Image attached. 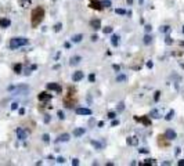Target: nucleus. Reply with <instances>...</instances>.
Returning <instances> with one entry per match:
<instances>
[{
	"instance_id": "f257e3e1",
	"label": "nucleus",
	"mask_w": 184,
	"mask_h": 166,
	"mask_svg": "<svg viewBox=\"0 0 184 166\" xmlns=\"http://www.w3.org/2000/svg\"><path fill=\"white\" fill-rule=\"evenodd\" d=\"M43 18H44V10L42 7H36L33 8L32 11V26L33 28H36V26H39L40 22L43 21Z\"/></svg>"
},
{
	"instance_id": "f03ea898",
	"label": "nucleus",
	"mask_w": 184,
	"mask_h": 166,
	"mask_svg": "<svg viewBox=\"0 0 184 166\" xmlns=\"http://www.w3.org/2000/svg\"><path fill=\"white\" fill-rule=\"evenodd\" d=\"M26 44H29V39H26V38H13L10 40V48L11 50H17V48L26 46Z\"/></svg>"
},
{
	"instance_id": "7ed1b4c3",
	"label": "nucleus",
	"mask_w": 184,
	"mask_h": 166,
	"mask_svg": "<svg viewBox=\"0 0 184 166\" xmlns=\"http://www.w3.org/2000/svg\"><path fill=\"white\" fill-rule=\"evenodd\" d=\"M8 90H10V91H14V93H13L14 95H18V94H24V93H26V91L29 90V87L25 86V85H22V86H10L8 87Z\"/></svg>"
},
{
	"instance_id": "20e7f679",
	"label": "nucleus",
	"mask_w": 184,
	"mask_h": 166,
	"mask_svg": "<svg viewBox=\"0 0 184 166\" xmlns=\"http://www.w3.org/2000/svg\"><path fill=\"white\" fill-rule=\"evenodd\" d=\"M15 133H17V138H18V140H21V141H24V140L28 138V132L24 130L22 127H18V129L15 130Z\"/></svg>"
},
{
	"instance_id": "39448f33",
	"label": "nucleus",
	"mask_w": 184,
	"mask_h": 166,
	"mask_svg": "<svg viewBox=\"0 0 184 166\" xmlns=\"http://www.w3.org/2000/svg\"><path fill=\"white\" fill-rule=\"evenodd\" d=\"M165 138H168V140H176L177 133L175 130H172V129H168V130L165 132Z\"/></svg>"
},
{
	"instance_id": "423d86ee",
	"label": "nucleus",
	"mask_w": 184,
	"mask_h": 166,
	"mask_svg": "<svg viewBox=\"0 0 184 166\" xmlns=\"http://www.w3.org/2000/svg\"><path fill=\"white\" fill-rule=\"evenodd\" d=\"M46 87H47V90H53V91H57V93H60V91L62 90V87L60 86L58 83H54V82H53V83H47Z\"/></svg>"
},
{
	"instance_id": "0eeeda50",
	"label": "nucleus",
	"mask_w": 184,
	"mask_h": 166,
	"mask_svg": "<svg viewBox=\"0 0 184 166\" xmlns=\"http://www.w3.org/2000/svg\"><path fill=\"white\" fill-rule=\"evenodd\" d=\"M83 78H85V73H83L82 71L73 72V75H72V80H73V82H80Z\"/></svg>"
},
{
	"instance_id": "6e6552de",
	"label": "nucleus",
	"mask_w": 184,
	"mask_h": 166,
	"mask_svg": "<svg viewBox=\"0 0 184 166\" xmlns=\"http://www.w3.org/2000/svg\"><path fill=\"white\" fill-rule=\"evenodd\" d=\"M85 133H86V129L85 127H76V129H73V137H82Z\"/></svg>"
},
{
	"instance_id": "1a4fd4ad",
	"label": "nucleus",
	"mask_w": 184,
	"mask_h": 166,
	"mask_svg": "<svg viewBox=\"0 0 184 166\" xmlns=\"http://www.w3.org/2000/svg\"><path fill=\"white\" fill-rule=\"evenodd\" d=\"M90 26H91V29L98 31V29L101 28V21H100V19H91V21H90Z\"/></svg>"
},
{
	"instance_id": "9d476101",
	"label": "nucleus",
	"mask_w": 184,
	"mask_h": 166,
	"mask_svg": "<svg viewBox=\"0 0 184 166\" xmlns=\"http://www.w3.org/2000/svg\"><path fill=\"white\" fill-rule=\"evenodd\" d=\"M76 115H91V110H89V108H76Z\"/></svg>"
},
{
	"instance_id": "9b49d317",
	"label": "nucleus",
	"mask_w": 184,
	"mask_h": 166,
	"mask_svg": "<svg viewBox=\"0 0 184 166\" xmlns=\"http://www.w3.org/2000/svg\"><path fill=\"white\" fill-rule=\"evenodd\" d=\"M51 97H53V95L46 93V91H43V93H40V94L38 95L39 101H48V100H51Z\"/></svg>"
},
{
	"instance_id": "f8f14e48",
	"label": "nucleus",
	"mask_w": 184,
	"mask_h": 166,
	"mask_svg": "<svg viewBox=\"0 0 184 166\" xmlns=\"http://www.w3.org/2000/svg\"><path fill=\"white\" fill-rule=\"evenodd\" d=\"M69 138H71V136L68 134V133H64V134H60V136H58V138H57V142H66V141H69Z\"/></svg>"
},
{
	"instance_id": "ddd939ff",
	"label": "nucleus",
	"mask_w": 184,
	"mask_h": 166,
	"mask_svg": "<svg viewBox=\"0 0 184 166\" xmlns=\"http://www.w3.org/2000/svg\"><path fill=\"white\" fill-rule=\"evenodd\" d=\"M10 25H11V21H10L8 18H1V19H0V26H1L3 29H4V28H8Z\"/></svg>"
},
{
	"instance_id": "4468645a",
	"label": "nucleus",
	"mask_w": 184,
	"mask_h": 166,
	"mask_svg": "<svg viewBox=\"0 0 184 166\" xmlns=\"http://www.w3.org/2000/svg\"><path fill=\"white\" fill-rule=\"evenodd\" d=\"M150 118H152V119H159V118H160L159 111L156 110V108H154V110H151V112H150Z\"/></svg>"
},
{
	"instance_id": "2eb2a0df",
	"label": "nucleus",
	"mask_w": 184,
	"mask_h": 166,
	"mask_svg": "<svg viewBox=\"0 0 184 166\" xmlns=\"http://www.w3.org/2000/svg\"><path fill=\"white\" fill-rule=\"evenodd\" d=\"M119 42H120V38H119V35H112L111 36V43H112V46H118L119 44Z\"/></svg>"
},
{
	"instance_id": "dca6fc26",
	"label": "nucleus",
	"mask_w": 184,
	"mask_h": 166,
	"mask_svg": "<svg viewBox=\"0 0 184 166\" xmlns=\"http://www.w3.org/2000/svg\"><path fill=\"white\" fill-rule=\"evenodd\" d=\"M82 39H83V35H82V33H78V35H73L72 38H71V42H72V43H80Z\"/></svg>"
},
{
	"instance_id": "f3484780",
	"label": "nucleus",
	"mask_w": 184,
	"mask_h": 166,
	"mask_svg": "<svg viewBox=\"0 0 184 166\" xmlns=\"http://www.w3.org/2000/svg\"><path fill=\"white\" fill-rule=\"evenodd\" d=\"M80 61H82V57H79V55H75V57H72V58H71L69 64H71V65L73 67V65H78Z\"/></svg>"
},
{
	"instance_id": "a211bd4d",
	"label": "nucleus",
	"mask_w": 184,
	"mask_h": 166,
	"mask_svg": "<svg viewBox=\"0 0 184 166\" xmlns=\"http://www.w3.org/2000/svg\"><path fill=\"white\" fill-rule=\"evenodd\" d=\"M128 80V76L125 75V73H119L118 76H116V82L118 83H123V82H126Z\"/></svg>"
},
{
	"instance_id": "6ab92c4d",
	"label": "nucleus",
	"mask_w": 184,
	"mask_h": 166,
	"mask_svg": "<svg viewBox=\"0 0 184 166\" xmlns=\"http://www.w3.org/2000/svg\"><path fill=\"white\" fill-rule=\"evenodd\" d=\"M91 145H93L94 148H97V150H103V148H104V145H103L100 141H96V140L91 141Z\"/></svg>"
},
{
	"instance_id": "aec40b11",
	"label": "nucleus",
	"mask_w": 184,
	"mask_h": 166,
	"mask_svg": "<svg viewBox=\"0 0 184 166\" xmlns=\"http://www.w3.org/2000/svg\"><path fill=\"white\" fill-rule=\"evenodd\" d=\"M128 144H129V145H137V144H138V140H137L136 137H129V138H128Z\"/></svg>"
},
{
	"instance_id": "412c9836",
	"label": "nucleus",
	"mask_w": 184,
	"mask_h": 166,
	"mask_svg": "<svg viewBox=\"0 0 184 166\" xmlns=\"http://www.w3.org/2000/svg\"><path fill=\"white\" fill-rule=\"evenodd\" d=\"M123 110H125V103L120 101V103H118V105H116V112L120 114V112H123Z\"/></svg>"
},
{
	"instance_id": "4be33fe9",
	"label": "nucleus",
	"mask_w": 184,
	"mask_h": 166,
	"mask_svg": "<svg viewBox=\"0 0 184 166\" xmlns=\"http://www.w3.org/2000/svg\"><path fill=\"white\" fill-rule=\"evenodd\" d=\"M134 119H136V120H140V122H143V123H144L145 126H148V125L151 123V122H150V120H148L147 118H137V116H136Z\"/></svg>"
},
{
	"instance_id": "5701e85b",
	"label": "nucleus",
	"mask_w": 184,
	"mask_h": 166,
	"mask_svg": "<svg viewBox=\"0 0 184 166\" xmlns=\"http://www.w3.org/2000/svg\"><path fill=\"white\" fill-rule=\"evenodd\" d=\"M160 33H168L169 31H170V26L169 25H163V26H160Z\"/></svg>"
},
{
	"instance_id": "b1692460",
	"label": "nucleus",
	"mask_w": 184,
	"mask_h": 166,
	"mask_svg": "<svg viewBox=\"0 0 184 166\" xmlns=\"http://www.w3.org/2000/svg\"><path fill=\"white\" fill-rule=\"evenodd\" d=\"M21 71H22V65L21 64H15L14 65V72L15 73H21Z\"/></svg>"
},
{
	"instance_id": "393cba45",
	"label": "nucleus",
	"mask_w": 184,
	"mask_h": 166,
	"mask_svg": "<svg viewBox=\"0 0 184 166\" xmlns=\"http://www.w3.org/2000/svg\"><path fill=\"white\" fill-rule=\"evenodd\" d=\"M173 116H175V111L172 110V111H169V112H168V115L165 116V119H166V120H172V119H173Z\"/></svg>"
},
{
	"instance_id": "a878e982",
	"label": "nucleus",
	"mask_w": 184,
	"mask_h": 166,
	"mask_svg": "<svg viewBox=\"0 0 184 166\" xmlns=\"http://www.w3.org/2000/svg\"><path fill=\"white\" fill-rule=\"evenodd\" d=\"M143 42H144V44H150V43L152 42V38L148 35V33H147V35L144 36V40H143Z\"/></svg>"
},
{
	"instance_id": "bb28decb",
	"label": "nucleus",
	"mask_w": 184,
	"mask_h": 166,
	"mask_svg": "<svg viewBox=\"0 0 184 166\" xmlns=\"http://www.w3.org/2000/svg\"><path fill=\"white\" fill-rule=\"evenodd\" d=\"M115 13H116V14H119V15H126V14H128V11H126V10H123V8H116V10H115Z\"/></svg>"
},
{
	"instance_id": "cd10ccee",
	"label": "nucleus",
	"mask_w": 184,
	"mask_h": 166,
	"mask_svg": "<svg viewBox=\"0 0 184 166\" xmlns=\"http://www.w3.org/2000/svg\"><path fill=\"white\" fill-rule=\"evenodd\" d=\"M90 7L91 8H97V10H101V8H103V6H101V3H91V4H90Z\"/></svg>"
},
{
	"instance_id": "c85d7f7f",
	"label": "nucleus",
	"mask_w": 184,
	"mask_h": 166,
	"mask_svg": "<svg viewBox=\"0 0 184 166\" xmlns=\"http://www.w3.org/2000/svg\"><path fill=\"white\" fill-rule=\"evenodd\" d=\"M100 3H101L103 7H111V0H103V1H100Z\"/></svg>"
},
{
	"instance_id": "c756f323",
	"label": "nucleus",
	"mask_w": 184,
	"mask_h": 166,
	"mask_svg": "<svg viewBox=\"0 0 184 166\" xmlns=\"http://www.w3.org/2000/svg\"><path fill=\"white\" fill-rule=\"evenodd\" d=\"M112 31H113V28H112V26H105L104 29H103V32H104L105 35H107V33H111Z\"/></svg>"
},
{
	"instance_id": "7c9ffc66",
	"label": "nucleus",
	"mask_w": 184,
	"mask_h": 166,
	"mask_svg": "<svg viewBox=\"0 0 184 166\" xmlns=\"http://www.w3.org/2000/svg\"><path fill=\"white\" fill-rule=\"evenodd\" d=\"M42 140H43L44 142H48V141H50V136H48L47 133H44V134L42 136Z\"/></svg>"
},
{
	"instance_id": "2f4dec72",
	"label": "nucleus",
	"mask_w": 184,
	"mask_h": 166,
	"mask_svg": "<svg viewBox=\"0 0 184 166\" xmlns=\"http://www.w3.org/2000/svg\"><path fill=\"white\" fill-rule=\"evenodd\" d=\"M61 28H62V24H61V22H58V24L54 25V31L56 32H60L61 31Z\"/></svg>"
},
{
	"instance_id": "473e14b6",
	"label": "nucleus",
	"mask_w": 184,
	"mask_h": 166,
	"mask_svg": "<svg viewBox=\"0 0 184 166\" xmlns=\"http://www.w3.org/2000/svg\"><path fill=\"white\" fill-rule=\"evenodd\" d=\"M107 118H108V119H115V118H116V114H115V112H108Z\"/></svg>"
},
{
	"instance_id": "72a5a7b5",
	"label": "nucleus",
	"mask_w": 184,
	"mask_h": 166,
	"mask_svg": "<svg viewBox=\"0 0 184 166\" xmlns=\"http://www.w3.org/2000/svg\"><path fill=\"white\" fill-rule=\"evenodd\" d=\"M159 97H160V91H155V95H154V100H155V101H159Z\"/></svg>"
},
{
	"instance_id": "f704fd0d",
	"label": "nucleus",
	"mask_w": 184,
	"mask_h": 166,
	"mask_svg": "<svg viewBox=\"0 0 184 166\" xmlns=\"http://www.w3.org/2000/svg\"><path fill=\"white\" fill-rule=\"evenodd\" d=\"M57 115H58V118H60V119H64L65 118V114L62 112V111H58V112H57Z\"/></svg>"
},
{
	"instance_id": "c9c22d12",
	"label": "nucleus",
	"mask_w": 184,
	"mask_h": 166,
	"mask_svg": "<svg viewBox=\"0 0 184 166\" xmlns=\"http://www.w3.org/2000/svg\"><path fill=\"white\" fill-rule=\"evenodd\" d=\"M144 29H145V32H147V33H150V32L152 31V26H151V25H145Z\"/></svg>"
},
{
	"instance_id": "e433bc0d",
	"label": "nucleus",
	"mask_w": 184,
	"mask_h": 166,
	"mask_svg": "<svg viewBox=\"0 0 184 166\" xmlns=\"http://www.w3.org/2000/svg\"><path fill=\"white\" fill-rule=\"evenodd\" d=\"M89 80H90L91 83L96 80V76H94V73H90V75H89Z\"/></svg>"
},
{
	"instance_id": "4c0bfd02",
	"label": "nucleus",
	"mask_w": 184,
	"mask_h": 166,
	"mask_svg": "<svg viewBox=\"0 0 184 166\" xmlns=\"http://www.w3.org/2000/svg\"><path fill=\"white\" fill-rule=\"evenodd\" d=\"M165 43H166V44H172V43H173V40H172V38L166 36V39H165Z\"/></svg>"
},
{
	"instance_id": "58836bf2",
	"label": "nucleus",
	"mask_w": 184,
	"mask_h": 166,
	"mask_svg": "<svg viewBox=\"0 0 184 166\" xmlns=\"http://www.w3.org/2000/svg\"><path fill=\"white\" fill-rule=\"evenodd\" d=\"M78 165H79V159H76V158L72 159V166H78Z\"/></svg>"
},
{
	"instance_id": "ea45409f",
	"label": "nucleus",
	"mask_w": 184,
	"mask_h": 166,
	"mask_svg": "<svg viewBox=\"0 0 184 166\" xmlns=\"http://www.w3.org/2000/svg\"><path fill=\"white\" fill-rule=\"evenodd\" d=\"M112 68H113V69H115L116 72L120 71V67H119V65H116V64H115V65H112Z\"/></svg>"
},
{
	"instance_id": "a19ab883",
	"label": "nucleus",
	"mask_w": 184,
	"mask_h": 166,
	"mask_svg": "<svg viewBox=\"0 0 184 166\" xmlns=\"http://www.w3.org/2000/svg\"><path fill=\"white\" fill-rule=\"evenodd\" d=\"M118 125H119V120H115V119H113L112 123H111V126H118Z\"/></svg>"
},
{
	"instance_id": "79ce46f5",
	"label": "nucleus",
	"mask_w": 184,
	"mask_h": 166,
	"mask_svg": "<svg viewBox=\"0 0 184 166\" xmlns=\"http://www.w3.org/2000/svg\"><path fill=\"white\" fill-rule=\"evenodd\" d=\"M18 108V103H13L11 104V110H17Z\"/></svg>"
},
{
	"instance_id": "37998d69",
	"label": "nucleus",
	"mask_w": 184,
	"mask_h": 166,
	"mask_svg": "<svg viewBox=\"0 0 184 166\" xmlns=\"http://www.w3.org/2000/svg\"><path fill=\"white\" fill-rule=\"evenodd\" d=\"M57 162H58V163H64V162H65V159L62 158V157H60V158L57 159Z\"/></svg>"
},
{
	"instance_id": "c03bdc74",
	"label": "nucleus",
	"mask_w": 184,
	"mask_h": 166,
	"mask_svg": "<svg viewBox=\"0 0 184 166\" xmlns=\"http://www.w3.org/2000/svg\"><path fill=\"white\" fill-rule=\"evenodd\" d=\"M97 39H98V36H97V35H93V36H91V42H96Z\"/></svg>"
},
{
	"instance_id": "a18cd8bd",
	"label": "nucleus",
	"mask_w": 184,
	"mask_h": 166,
	"mask_svg": "<svg viewBox=\"0 0 184 166\" xmlns=\"http://www.w3.org/2000/svg\"><path fill=\"white\" fill-rule=\"evenodd\" d=\"M138 151H140L141 154H147V152H148V150H145V148H141V150H138Z\"/></svg>"
},
{
	"instance_id": "49530a36",
	"label": "nucleus",
	"mask_w": 184,
	"mask_h": 166,
	"mask_svg": "<svg viewBox=\"0 0 184 166\" xmlns=\"http://www.w3.org/2000/svg\"><path fill=\"white\" fill-rule=\"evenodd\" d=\"M147 67H148V68H152V67H154V64H152V61H150V63H147Z\"/></svg>"
},
{
	"instance_id": "de8ad7c7",
	"label": "nucleus",
	"mask_w": 184,
	"mask_h": 166,
	"mask_svg": "<svg viewBox=\"0 0 184 166\" xmlns=\"http://www.w3.org/2000/svg\"><path fill=\"white\" fill-rule=\"evenodd\" d=\"M44 122H46V123H48V122H50V116H48V115H46V118H44Z\"/></svg>"
},
{
	"instance_id": "09e8293b",
	"label": "nucleus",
	"mask_w": 184,
	"mask_h": 166,
	"mask_svg": "<svg viewBox=\"0 0 184 166\" xmlns=\"http://www.w3.org/2000/svg\"><path fill=\"white\" fill-rule=\"evenodd\" d=\"M177 165H179V166H183V165H184V161H179V162H177Z\"/></svg>"
},
{
	"instance_id": "8fccbe9b",
	"label": "nucleus",
	"mask_w": 184,
	"mask_h": 166,
	"mask_svg": "<svg viewBox=\"0 0 184 166\" xmlns=\"http://www.w3.org/2000/svg\"><path fill=\"white\" fill-rule=\"evenodd\" d=\"M25 114V110L24 108H21V110H19V115H24Z\"/></svg>"
},
{
	"instance_id": "3c124183",
	"label": "nucleus",
	"mask_w": 184,
	"mask_h": 166,
	"mask_svg": "<svg viewBox=\"0 0 184 166\" xmlns=\"http://www.w3.org/2000/svg\"><path fill=\"white\" fill-rule=\"evenodd\" d=\"M104 126V122H98V127H103Z\"/></svg>"
},
{
	"instance_id": "603ef678",
	"label": "nucleus",
	"mask_w": 184,
	"mask_h": 166,
	"mask_svg": "<svg viewBox=\"0 0 184 166\" xmlns=\"http://www.w3.org/2000/svg\"><path fill=\"white\" fill-rule=\"evenodd\" d=\"M126 1H128L129 6H132V4H133V0H126Z\"/></svg>"
},
{
	"instance_id": "864d4df0",
	"label": "nucleus",
	"mask_w": 184,
	"mask_h": 166,
	"mask_svg": "<svg viewBox=\"0 0 184 166\" xmlns=\"http://www.w3.org/2000/svg\"><path fill=\"white\" fill-rule=\"evenodd\" d=\"M24 1H25V3H24V6L26 4V3H31V0H24Z\"/></svg>"
},
{
	"instance_id": "5fc2aeb1",
	"label": "nucleus",
	"mask_w": 184,
	"mask_h": 166,
	"mask_svg": "<svg viewBox=\"0 0 184 166\" xmlns=\"http://www.w3.org/2000/svg\"><path fill=\"white\" fill-rule=\"evenodd\" d=\"M138 3H140V4H143V3H144V0H138Z\"/></svg>"
},
{
	"instance_id": "6e6d98bb",
	"label": "nucleus",
	"mask_w": 184,
	"mask_h": 166,
	"mask_svg": "<svg viewBox=\"0 0 184 166\" xmlns=\"http://www.w3.org/2000/svg\"><path fill=\"white\" fill-rule=\"evenodd\" d=\"M183 33H184V26H183Z\"/></svg>"
}]
</instances>
